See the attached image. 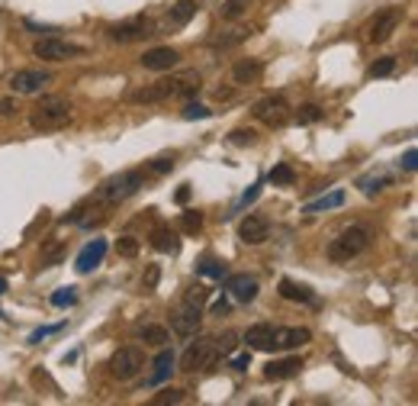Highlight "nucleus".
<instances>
[{
    "instance_id": "obj_1",
    "label": "nucleus",
    "mask_w": 418,
    "mask_h": 406,
    "mask_svg": "<svg viewBox=\"0 0 418 406\" xmlns=\"http://www.w3.org/2000/svg\"><path fill=\"white\" fill-rule=\"evenodd\" d=\"M199 94V75L197 71H187V75H177V77H161L155 84L142 87L132 94V104H164L171 97H193Z\"/></svg>"
},
{
    "instance_id": "obj_2",
    "label": "nucleus",
    "mask_w": 418,
    "mask_h": 406,
    "mask_svg": "<svg viewBox=\"0 0 418 406\" xmlns=\"http://www.w3.org/2000/svg\"><path fill=\"white\" fill-rule=\"evenodd\" d=\"M68 123H71V104L58 94L42 97L29 117V126L39 129V132H55V129L68 126Z\"/></svg>"
},
{
    "instance_id": "obj_3",
    "label": "nucleus",
    "mask_w": 418,
    "mask_h": 406,
    "mask_svg": "<svg viewBox=\"0 0 418 406\" xmlns=\"http://www.w3.org/2000/svg\"><path fill=\"white\" fill-rule=\"evenodd\" d=\"M145 187V171H138V168H132V171H119L113 174V178H106L103 187L97 191V200L103 203H123L129 200L132 193H138Z\"/></svg>"
},
{
    "instance_id": "obj_4",
    "label": "nucleus",
    "mask_w": 418,
    "mask_h": 406,
    "mask_svg": "<svg viewBox=\"0 0 418 406\" xmlns=\"http://www.w3.org/2000/svg\"><path fill=\"white\" fill-rule=\"evenodd\" d=\"M367 246H370V232H367L364 226H347L345 232H338L328 242V258L341 265V261H351L360 252H367Z\"/></svg>"
},
{
    "instance_id": "obj_5",
    "label": "nucleus",
    "mask_w": 418,
    "mask_h": 406,
    "mask_svg": "<svg viewBox=\"0 0 418 406\" xmlns=\"http://www.w3.org/2000/svg\"><path fill=\"white\" fill-rule=\"evenodd\" d=\"M219 358V348H216V339L209 335H197V342L187 345V352L180 355V371L184 374H193V371H206L212 368Z\"/></svg>"
},
{
    "instance_id": "obj_6",
    "label": "nucleus",
    "mask_w": 418,
    "mask_h": 406,
    "mask_svg": "<svg viewBox=\"0 0 418 406\" xmlns=\"http://www.w3.org/2000/svg\"><path fill=\"white\" fill-rule=\"evenodd\" d=\"M142 368H145V355L138 345H123L119 352L110 358V374L116 381H136L142 374Z\"/></svg>"
},
{
    "instance_id": "obj_7",
    "label": "nucleus",
    "mask_w": 418,
    "mask_h": 406,
    "mask_svg": "<svg viewBox=\"0 0 418 406\" xmlns=\"http://www.w3.org/2000/svg\"><path fill=\"white\" fill-rule=\"evenodd\" d=\"M254 119H261L264 126H271V129H283L286 123H290V104H286V97H264V100H258L254 104Z\"/></svg>"
},
{
    "instance_id": "obj_8",
    "label": "nucleus",
    "mask_w": 418,
    "mask_h": 406,
    "mask_svg": "<svg viewBox=\"0 0 418 406\" xmlns=\"http://www.w3.org/2000/svg\"><path fill=\"white\" fill-rule=\"evenodd\" d=\"M32 52H36V58H42V62H71V58H81L87 49L77 43H64V39L49 36V39H39V43L32 45Z\"/></svg>"
},
{
    "instance_id": "obj_9",
    "label": "nucleus",
    "mask_w": 418,
    "mask_h": 406,
    "mask_svg": "<svg viewBox=\"0 0 418 406\" xmlns=\"http://www.w3.org/2000/svg\"><path fill=\"white\" fill-rule=\"evenodd\" d=\"M399 23H402V10H399V7H386V10H380L373 20L364 26L367 43H373V45L386 43L389 36L399 29Z\"/></svg>"
},
{
    "instance_id": "obj_10",
    "label": "nucleus",
    "mask_w": 418,
    "mask_h": 406,
    "mask_svg": "<svg viewBox=\"0 0 418 406\" xmlns=\"http://www.w3.org/2000/svg\"><path fill=\"white\" fill-rule=\"evenodd\" d=\"M106 36L119 45H129V43H138V39H148V36H155L151 32V20L145 16H136V20H125V23H116L106 29Z\"/></svg>"
},
{
    "instance_id": "obj_11",
    "label": "nucleus",
    "mask_w": 418,
    "mask_h": 406,
    "mask_svg": "<svg viewBox=\"0 0 418 406\" xmlns=\"http://www.w3.org/2000/svg\"><path fill=\"white\" fill-rule=\"evenodd\" d=\"M312 339V332L303 326H273V339H271V352H290L299 348Z\"/></svg>"
},
{
    "instance_id": "obj_12",
    "label": "nucleus",
    "mask_w": 418,
    "mask_h": 406,
    "mask_svg": "<svg viewBox=\"0 0 418 406\" xmlns=\"http://www.w3.org/2000/svg\"><path fill=\"white\" fill-rule=\"evenodd\" d=\"M49 81H52V75L42 71V68H23L10 77V91L13 94H39Z\"/></svg>"
},
{
    "instance_id": "obj_13",
    "label": "nucleus",
    "mask_w": 418,
    "mask_h": 406,
    "mask_svg": "<svg viewBox=\"0 0 418 406\" xmlns=\"http://www.w3.org/2000/svg\"><path fill=\"white\" fill-rule=\"evenodd\" d=\"M267 235H271V219H267V216L248 213L245 219H241L238 239L245 242V246H261V242H267Z\"/></svg>"
},
{
    "instance_id": "obj_14",
    "label": "nucleus",
    "mask_w": 418,
    "mask_h": 406,
    "mask_svg": "<svg viewBox=\"0 0 418 406\" xmlns=\"http://www.w3.org/2000/svg\"><path fill=\"white\" fill-rule=\"evenodd\" d=\"M199 322H203V313L199 307H177V310L171 313V329L177 332L180 339H190V335H197L199 332Z\"/></svg>"
},
{
    "instance_id": "obj_15",
    "label": "nucleus",
    "mask_w": 418,
    "mask_h": 406,
    "mask_svg": "<svg viewBox=\"0 0 418 406\" xmlns=\"http://www.w3.org/2000/svg\"><path fill=\"white\" fill-rule=\"evenodd\" d=\"M138 62H142V68H148V71H171V68L180 62V52L171 49V45H158V49H148Z\"/></svg>"
},
{
    "instance_id": "obj_16",
    "label": "nucleus",
    "mask_w": 418,
    "mask_h": 406,
    "mask_svg": "<svg viewBox=\"0 0 418 406\" xmlns=\"http://www.w3.org/2000/svg\"><path fill=\"white\" fill-rule=\"evenodd\" d=\"M225 290L232 294V300H238V303H251V300H258V278H251V274H225Z\"/></svg>"
},
{
    "instance_id": "obj_17",
    "label": "nucleus",
    "mask_w": 418,
    "mask_h": 406,
    "mask_svg": "<svg viewBox=\"0 0 418 406\" xmlns=\"http://www.w3.org/2000/svg\"><path fill=\"white\" fill-rule=\"evenodd\" d=\"M106 255V242L103 239H94V242H87V246L81 248V255H77V261H74V267H77V274H90L100 261H103Z\"/></svg>"
},
{
    "instance_id": "obj_18",
    "label": "nucleus",
    "mask_w": 418,
    "mask_h": 406,
    "mask_svg": "<svg viewBox=\"0 0 418 406\" xmlns=\"http://www.w3.org/2000/svg\"><path fill=\"white\" fill-rule=\"evenodd\" d=\"M299 371H303V358L290 355V358H277V361L267 364V368H264V377H267V381H286V377H296Z\"/></svg>"
},
{
    "instance_id": "obj_19",
    "label": "nucleus",
    "mask_w": 418,
    "mask_h": 406,
    "mask_svg": "<svg viewBox=\"0 0 418 406\" xmlns=\"http://www.w3.org/2000/svg\"><path fill=\"white\" fill-rule=\"evenodd\" d=\"M271 339H273V326L271 322H258L245 332V345L251 352H271Z\"/></svg>"
},
{
    "instance_id": "obj_20",
    "label": "nucleus",
    "mask_w": 418,
    "mask_h": 406,
    "mask_svg": "<svg viewBox=\"0 0 418 406\" xmlns=\"http://www.w3.org/2000/svg\"><path fill=\"white\" fill-rule=\"evenodd\" d=\"M261 75H264V62H261V58H241V62H235V68H232L235 84H254Z\"/></svg>"
},
{
    "instance_id": "obj_21",
    "label": "nucleus",
    "mask_w": 418,
    "mask_h": 406,
    "mask_svg": "<svg viewBox=\"0 0 418 406\" xmlns=\"http://www.w3.org/2000/svg\"><path fill=\"white\" fill-rule=\"evenodd\" d=\"M193 16H197V0H177V3L171 7L164 23H167V29H184Z\"/></svg>"
},
{
    "instance_id": "obj_22",
    "label": "nucleus",
    "mask_w": 418,
    "mask_h": 406,
    "mask_svg": "<svg viewBox=\"0 0 418 406\" xmlns=\"http://www.w3.org/2000/svg\"><path fill=\"white\" fill-rule=\"evenodd\" d=\"M174 364H177V358H174V352H171V348H161V355H158L155 358V371H151V374H148V381L145 384L148 387H155V384H161V381H164L167 374H171V371H174Z\"/></svg>"
},
{
    "instance_id": "obj_23",
    "label": "nucleus",
    "mask_w": 418,
    "mask_h": 406,
    "mask_svg": "<svg viewBox=\"0 0 418 406\" xmlns=\"http://www.w3.org/2000/svg\"><path fill=\"white\" fill-rule=\"evenodd\" d=\"M277 294H280L283 300H293V303H312V300H315V294L306 287V284H296V280H290V278L280 280Z\"/></svg>"
},
{
    "instance_id": "obj_24",
    "label": "nucleus",
    "mask_w": 418,
    "mask_h": 406,
    "mask_svg": "<svg viewBox=\"0 0 418 406\" xmlns=\"http://www.w3.org/2000/svg\"><path fill=\"white\" fill-rule=\"evenodd\" d=\"M151 248L164 252V255H177V252H180V242H177V235L171 232L167 226H158L155 232H151Z\"/></svg>"
},
{
    "instance_id": "obj_25",
    "label": "nucleus",
    "mask_w": 418,
    "mask_h": 406,
    "mask_svg": "<svg viewBox=\"0 0 418 406\" xmlns=\"http://www.w3.org/2000/svg\"><path fill=\"white\" fill-rule=\"evenodd\" d=\"M138 339L145 345H151V348H164L167 342H171V335H167L164 326H155V322H148V326H142L138 329Z\"/></svg>"
},
{
    "instance_id": "obj_26",
    "label": "nucleus",
    "mask_w": 418,
    "mask_h": 406,
    "mask_svg": "<svg viewBox=\"0 0 418 406\" xmlns=\"http://www.w3.org/2000/svg\"><path fill=\"white\" fill-rule=\"evenodd\" d=\"M345 203V191H332L328 197H319V200L306 203V213H325V210H334Z\"/></svg>"
},
{
    "instance_id": "obj_27",
    "label": "nucleus",
    "mask_w": 418,
    "mask_h": 406,
    "mask_svg": "<svg viewBox=\"0 0 418 406\" xmlns=\"http://www.w3.org/2000/svg\"><path fill=\"white\" fill-rule=\"evenodd\" d=\"M267 181H271L273 187H290V184L296 181V171H293L290 165H273L271 174H267Z\"/></svg>"
},
{
    "instance_id": "obj_28",
    "label": "nucleus",
    "mask_w": 418,
    "mask_h": 406,
    "mask_svg": "<svg viewBox=\"0 0 418 406\" xmlns=\"http://www.w3.org/2000/svg\"><path fill=\"white\" fill-rule=\"evenodd\" d=\"M393 71H396V58L386 55V58H380V62H373L370 68H367V77H373L376 81V77H389Z\"/></svg>"
},
{
    "instance_id": "obj_29",
    "label": "nucleus",
    "mask_w": 418,
    "mask_h": 406,
    "mask_svg": "<svg viewBox=\"0 0 418 406\" xmlns=\"http://www.w3.org/2000/svg\"><path fill=\"white\" fill-rule=\"evenodd\" d=\"M322 117H325V110L319 107V104H303V107L296 110V123H303V126H309V123H319Z\"/></svg>"
},
{
    "instance_id": "obj_30",
    "label": "nucleus",
    "mask_w": 418,
    "mask_h": 406,
    "mask_svg": "<svg viewBox=\"0 0 418 406\" xmlns=\"http://www.w3.org/2000/svg\"><path fill=\"white\" fill-rule=\"evenodd\" d=\"M248 3L251 0H225L222 3V20H238L248 13Z\"/></svg>"
},
{
    "instance_id": "obj_31",
    "label": "nucleus",
    "mask_w": 418,
    "mask_h": 406,
    "mask_svg": "<svg viewBox=\"0 0 418 406\" xmlns=\"http://www.w3.org/2000/svg\"><path fill=\"white\" fill-rule=\"evenodd\" d=\"M393 184V178L389 174H376V178H360V191L364 193H376L383 191V187H389Z\"/></svg>"
},
{
    "instance_id": "obj_32",
    "label": "nucleus",
    "mask_w": 418,
    "mask_h": 406,
    "mask_svg": "<svg viewBox=\"0 0 418 406\" xmlns=\"http://www.w3.org/2000/svg\"><path fill=\"white\" fill-rule=\"evenodd\" d=\"M206 300H209V287H203V284H193V287L184 294V303H187V307H203Z\"/></svg>"
},
{
    "instance_id": "obj_33",
    "label": "nucleus",
    "mask_w": 418,
    "mask_h": 406,
    "mask_svg": "<svg viewBox=\"0 0 418 406\" xmlns=\"http://www.w3.org/2000/svg\"><path fill=\"white\" fill-rule=\"evenodd\" d=\"M197 274L212 278V280H222L225 278V265H222V261H203V265H197Z\"/></svg>"
},
{
    "instance_id": "obj_34",
    "label": "nucleus",
    "mask_w": 418,
    "mask_h": 406,
    "mask_svg": "<svg viewBox=\"0 0 418 406\" xmlns=\"http://www.w3.org/2000/svg\"><path fill=\"white\" fill-rule=\"evenodd\" d=\"M184 400V390H174V387H164L158 396H151V406H167V403H180Z\"/></svg>"
},
{
    "instance_id": "obj_35",
    "label": "nucleus",
    "mask_w": 418,
    "mask_h": 406,
    "mask_svg": "<svg viewBox=\"0 0 418 406\" xmlns=\"http://www.w3.org/2000/svg\"><path fill=\"white\" fill-rule=\"evenodd\" d=\"M229 142L232 145H254V142H258V132H254V129H232Z\"/></svg>"
},
{
    "instance_id": "obj_36",
    "label": "nucleus",
    "mask_w": 418,
    "mask_h": 406,
    "mask_svg": "<svg viewBox=\"0 0 418 406\" xmlns=\"http://www.w3.org/2000/svg\"><path fill=\"white\" fill-rule=\"evenodd\" d=\"M116 252H119L123 258H136L138 255V239L136 235H123V239L116 242Z\"/></svg>"
},
{
    "instance_id": "obj_37",
    "label": "nucleus",
    "mask_w": 418,
    "mask_h": 406,
    "mask_svg": "<svg viewBox=\"0 0 418 406\" xmlns=\"http://www.w3.org/2000/svg\"><path fill=\"white\" fill-rule=\"evenodd\" d=\"M180 117H184V119H209V117H212V110L203 107V104H193V100H190L187 107L180 110Z\"/></svg>"
},
{
    "instance_id": "obj_38",
    "label": "nucleus",
    "mask_w": 418,
    "mask_h": 406,
    "mask_svg": "<svg viewBox=\"0 0 418 406\" xmlns=\"http://www.w3.org/2000/svg\"><path fill=\"white\" fill-rule=\"evenodd\" d=\"M180 226H184V232H199V229H203V213L187 210V213L180 216Z\"/></svg>"
},
{
    "instance_id": "obj_39",
    "label": "nucleus",
    "mask_w": 418,
    "mask_h": 406,
    "mask_svg": "<svg viewBox=\"0 0 418 406\" xmlns=\"http://www.w3.org/2000/svg\"><path fill=\"white\" fill-rule=\"evenodd\" d=\"M52 303H55V307H74V303H77V290H74V287L55 290V294H52Z\"/></svg>"
},
{
    "instance_id": "obj_40",
    "label": "nucleus",
    "mask_w": 418,
    "mask_h": 406,
    "mask_svg": "<svg viewBox=\"0 0 418 406\" xmlns=\"http://www.w3.org/2000/svg\"><path fill=\"white\" fill-rule=\"evenodd\" d=\"M248 36H251L248 29H235V32H232V36H222V39H216V43H212V45H216V49H229V45H238V43H245Z\"/></svg>"
},
{
    "instance_id": "obj_41",
    "label": "nucleus",
    "mask_w": 418,
    "mask_h": 406,
    "mask_svg": "<svg viewBox=\"0 0 418 406\" xmlns=\"http://www.w3.org/2000/svg\"><path fill=\"white\" fill-rule=\"evenodd\" d=\"M64 329V322H58V326H42V329H36L29 335V345H39L42 339H49V335H52V332H62Z\"/></svg>"
},
{
    "instance_id": "obj_42",
    "label": "nucleus",
    "mask_w": 418,
    "mask_h": 406,
    "mask_svg": "<svg viewBox=\"0 0 418 406\" xmlns=\"http://www.w3.org/2000/svg\"><path fill=\"white\" fill-rule=\"evenodd\" d=\"M171 168H174V158H167V155H164V158H155L151 165H148V171H151V174H167Z\"/></svg>"
},
{
    "instance_id": "obj_43",
    "label": "nucleus",
    "mask_w": 418,
    "mask_h": 406,
    "mask_svg": "<svg viewBox=\"0 0 418 406\" xmlns=\"http://www.w3.org/2000/svg\"><path fill=\"white\" fill-rule=\"evenodd\" d=\"M158 280H161V267H158V265H148L145 280H142V284H145V290H155V287H158Z\"/></svg>"
},
{
    "instance_id": "obj_44",
    "label": "nucleus",
    "mask_w": 418,
    "mask_h": 406,
    "mask_svg": "<svg viewBox=\"0 0 418 406\" xmlns=\"http://www.w3.org/2000/svg\"><path fill=\"white\" fill-rule=\"evenodd\" d=\"M399 168H402V171H415V168H418V152H415V149H408L406 155L399 158Z\"/></svg>"
},
{
    "instance_id": "obj_45",
    "label": "nucleus",
    "mask_w": 418,
    "mask_h": 406,
    "mask_svg": "<svg viewBox=\"0 0 418 406\" xmlns=\"http://www.w3.org/2000/svg\"><path fill=\"white\" fill-rule=\"evenodd\" d=\"M62 252L64 248L62 246H55V248H49V252H45V255H42V267H52L55 261H58V258H62Z\"/></svg>"
},
{
    "instance_id": "obj_46",
    "label": "nucleus",
    "mask_w": 418,
    "mask_h": 406,
    "mask_svg": "<svg viewBox=\"0 0 418 406\" xmlns=\"http://www.w3.org/2000/svg\"><path fill=\"white\" fill-rule=\"evenodd\" d=\"M232 368H235V371H248L251 368V348L245 355H235V358H232Z\"/></svg>"
},
{
    "instance_id": "obj_47",
    "label": "nucleus",
    "mask_w": 418,
    "mask_h": 406,
    "mask_svg": "<svg viewBox=\"0 0 418 406\" xmlns=\"http://www.w3.org/2000/svg\"><path fill=\"white\" fill-rule=\"evenodd\" d=\"M209 313H212V316H225V313H229V300L219 297L216 303H212V310H209Z\"/></svg>"
},
{
    "instance_id": "obj_48",
    "label": "nucleus",
    "mask_w": 418,
    "mask_h": 406,
    "mask_svg": "<svg viewBox=\"0 0 418 406\" xmlns=\"http://www.w3.org/2000/svg\"><path fill=\"white\" fill-rule=\"evenodd\" d=\"M16 113V100H0V117L7 119V117H13Z\"/></svg>"
},
{
    "instance_id": "obj_49",
    "label": "nucleus",
    "mask_w": 418,
    "mask_h": 406,
    "mask_svg": "<svg viewBox=\"0 0 418 406\" xmlns=\"http://www.w3.org/2000/svg\"><path fill=\"white\" fill-rule=\"evenodd\" d=\"M190 193H193V191H190V184H180V191L174 193V200H177V203H187Z\"/></svg>"
},
{
    "instance_id": "obj_50",
    "label": "nucleus",
    "mask_w": 418,
    "mask_h": 406,
    "mask_svg": "<svg viewBox=\"0 0 418 406\" xmlns=\"http://www.w3.org/2000/svg\"><path fill=\"white\" fill-rule=\"evenodd\" d=\"M26 26H29V29H36V32H58L55 26H39V23H32V20H26Z\"/></svg>"
},
{
    "instance_id": "obj_51",
    "label": "nucleus",
    "mask_w": 418,
    "mask_h": 406,
    "mask_svg": "<svg viewBox=\"0 0 418 406\" xmlns=\"http://www.w3.org/2000/svg\"><path fill=\"white\" fill-rule=\"evenodd\" d=\"M258 193H261V191H258V187H254V191H248V193H245V197H241V206H248L251 200H258Z\"/></svg>"
},
{
    "instance_id": "obj_52",
    "label": "nucleus",
    "mask_w": 418,
    "mask_h": 406,
    "mask_svg": "<svg viewBox=\"0 0 418 406\" xmlns=\"http://www.w3.org/2000/svg\"><path fill=\"white\" fill-rule=\"evenodd\" d=\"M229 97H232V91H222V87L216 91V100H229Z\"/></svg>"
},
{
    "instance_id": "obj_53",
    "label": "nucleus",
    "mask_w": 418,
    "mask_h": 406,
    "mask_svg": "<svg viewBox=\"0 0 418 406\" xmlns=\"http://www.w3.org/2000/svg\"><path fill=\"white\" fill-rule=\"evenodd\" d=\"M0 294H7V280L0 278Z\"/></svg>"
}]
</instances>
